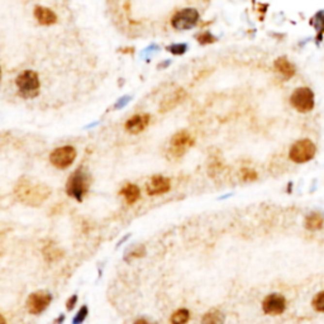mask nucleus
<instances>
[{
	"instance_id": "f257e3e1",
	"label": "nucleus",
	"mask_w": 324,
	"mask_h": 324,
	"mask_svg": "<svg viewBox=\"0 0 324 324\" xmlns=\"http://www.w3.org/2000/svg\"><path fill=\"white\" fill-rule=\"evenodd\" d=\"M14 195L23 204L28 207H39L49 199L51 189L43 182L31 178H22L14 188Z\"/></svg>"
},
{
	"instance_id": "f03ea898",
	"label": "nucleus",
	"mask_w": 324,
	"mask_h": 324,
	"mask_svg": "<svg viewBox=\"0 0 324 324\" xmlns=\"http://www.w3.org/2000/svg\"><path fill=\"white\" fill-rule=\"evenodd\" d=\"M89 186H90V176L86 171L79 169L68 178L67 184H66V193L68 196L81 201L85 194L88 193Z\"/></svg>"
},
{
	"instance_id": "7ed1b4c3",
	"label": "nucleus",
	"mask_w": 324,
	"mask_h": 324,
	"mask_svg": "<svg viewBox=\"0 0 324 324\" xmlns=\"http://www.w3.org/2000/svg\"><path fill=\"white\" fill-rule=\"evenodd\" d=\"M290 104L299 113H309L314 108V93L310 88H307V86L295 89L290 97Z\"/></svg>"
},
{
	"instance_id": "20e7f679",
	"label": "nucleus",
	"mask_w": 324,
	"mask_h": 324,
	"mask_svg": "<svg viewBox=\"0 0 324 324\" xmlns=\"http://www.w3.org/2000/svg\"><path fill=\"white\" fill-rule=\"evenodd\" d=\"M317 152V147L310 140H299L290 147L289 151V159L295 163H305V162L313 160Z\"/></svg>"
},
{
	"instance_id": "39448f33",
	"label": "nucleus",
	"mask_w": 324,
	"mask_h": 324,
	"mask_svg": "<svg viewBox=\"0 0 324 324\" xmlns=\"http://www.w3.org/2000/svg\"><path fill=\"white\" fill-rule=\"evenodd\" d=\"M194 145V137L188 132V130H180L172 136L170 141L169 155L174 159H178L185 155L190 147Z\"/></svg>"
},
{
	"instance_id": "423d86ee",
	"label": "nucleus",
	"mask_w": 324,
	"mask_h": 324,
	"mask_svg": "<svg viewBox=\"0 0 324 324\" xmlns=\"http://www.w3.org/2000/svg\"><path fill=\"white\" fill-rule=\"evenodd\" d=\"M16 86L19 89L20 94L24 97H33L37 95V90L39 88L38 75L34 71L26 70L16 78Z\"/></svg>"
},
{
	"instance_id": "0eeeda50",
	"label": "nucleus",
	"mask_w": 324,
	"mask_h": 324,
	"mask_svg": "<svg viewBox=\"0 0 324 324\" xmlns=\"http://www.w3.org/2000/svg\"><path fill=\"white\" fill-rule=\"evenodd\" d=\"M76 159V149L72 146H62L53 149L49 155V162L56 169H67Z\"/></svg>"
},
{
	"instance_id": "6e6552de",
	"label": "nucleus",
	"mask_w": 324,
	"mask_h": 324,
	"mask_svg": "<svg viewBox=\"0 0 324 324\" xmlns=\"http://www.w3.org/2000/svg\"><path fill=\"white\" fill-rule=\"evenodd\" d=\"M199 20V13L195 9L188 8L182 9L174 16L171 19L172 27L178 31H186L192 30L193 27L196 26Z\"/></svg>"
},
{
	"instance_id": "1a4fd4ad",
	"label": "nucleus",
	"mask_w": 324,
	"mask_h": 324,
	"mask_svg": "<svg viewBox=\"0 0 324 324\" xmlns=\"http://www.w3.org/2000/svg\"><path fill=\"white\" fill-rule=\"evenodd\" d=\"M52 302V295L46 290L32 292L27 299V309L31 314L38 315L47 309Z\"/></svg>"
},
{
	"instance_id": "9d476101",
	"label": "nucleus",
	"mask_w": 324,
	"mask_h": 324,
	"mask_svg": "<svg viewBox=\"0 0 324 324\" xmlns=\"http://www.w3.org/2000/svg\"><path fill=\"white\" fill-rule=\"evenodd\" d=\"M286 309V299L280 294L267 295L262 302L263 313L269 315H280Z\"/></svg>"
},
{
	"instance_id": "9b49d317",
	"label": "nucleus",
	"mask_w": 324,
	"mask_h": 324,
	"mask_svg": "<svg viewBox=\"0 0 324 324\" xmlns=\"http://www.w3.org/2000/svg\"><path fill=\"white\" fill-rule=\"evenodd\" d=\"M170 189H171L170 178H165V176L162 175L152 176L146 184V193L149 196L166 194L167 192H170Z\"/></svg>"
},
{
	"instance_id": "f8f14e48",
	"label": "nucleus",
	"mask_w": 324,
	"mask_h": 324,
	"mask_svg": "<svg viewBox=\"0 0 324 324\" xmlns=\"http://www.w3.org/2000/svg\"><path fill=\"white\" fill-rule=\"evenodd\" d=\"M149 119H151V117L148 114H137V115H133L132 118L127 120L124 127L132 134H138V133L146 130L147 126L149 124Z\"/></svg>"
},
{
	"instance_id": "ddd939ff",
	"label": "nucleus",
	"mask_w": 324,
	"mask_h": 324,
	"mask_svg": "<svg viewBox=\"0 0 324 324\" xmlns=\"http://www.w3.org/2000/svg\"><path fill=\"white\" fill-rule=\"evenodd\" d=\"M34 18L43 26H51L57 22V16L51 9L39 5L34 8Z\"/></svg>"
},
{
	"instance_id": "4468645a",
	"label": "nucleus",
	"mask_w": 324,
	"mask_h": 324,
	"mask_svg": "<svg viewBox=\"0 0 324 324\" xmlns=\"http://www.w3.org/2000/svg\"><path fill=\"white\" fill-rule=\"evenodd\" d=\"M184 97H185V91L182 90V89H178V90L174 91L171 95H169L165 100L162 101L160 112H161V113H165V112H169L171 111V109H174V108L184 99Z\"/></svg>"
},
{
	"instance_id": "2eb2a0df",
	"label": "nucleus",
	"mask_w": 324,
	"mask_h": 324,
	"mask_svg": "<svg viewBox=\"0 0 324 324\" xmlns=\"http://www.w3.org/2000/svg\"><path fill=\"white\" fill-rule=\"evenodd\" d=\"M274 66H275L276 71L282 75L285 79H292L295 75V71H296L295 66L286 57H279L275 61Z\"/></svg>"
},
{
	"instance_id": "dca6fc26",
	"label": "nucleus",
	"mask_w": 324,
	"mask_h": 324,
	"mask_svg": "<svg viewBox=\"0 0 324 324\" xmlns=\"http://www.w3.org/2000/svg\"><path fill=\"white\" fill-rule=\"evenodd\" d=\"M120 195L124 196L128 204H134L136 201L140 200L141 198V189L134 184H127L120 190Z\"/></svg>"
},
{
	"instance_id": "f3484780",
	"label": "nucleus",
	"mask_w": 324,
	"mask_h": 324,
	"mask_svg": "<svg viewBox=\"0 0 324 324\" xmlns=\"http://www.w3.org/2000/svg\"><path fill=\"white\" fill-rule=\"evenodd\" d=\"M224 322H226V315L223 314V311L218 309L207 311L201 318V324H224Z\"/></svg>"
},
{
	"instance_id": "a211bd4d",
	"label": "nucleus",
	"mask_w": 324,
	"mask_h": 324,
	"mask_svg": "<svg viewBox=\"0 0 324 324\" xmlns=\"http://www.w3.org/2000/svg\"><path fill=\"white\" fill-rule=\"evenodd\" d=\"M324 219L321 214L318 213H310L309 215H307L304 222L305 228L308 230H318L323 227Z\"/></svg>"
},
{
	"instance_id": "6ab92c4d",
	"label": "nucleus",
	"mask_w": 324,
	"mask_h": 324,
	"mask_svg": "<svg viewBox=\"0 0 324 324\" xmlns=\"http://www.w3.org/2000/svg\"><path fill=\"white\" fill-rule=\"evenodd\" d=\"M190 319V313L188 309H178L171 315V324H186Z\"/></svg>"
},
{
	"instance_id": "aec40b11",
	"label": "nucleus",
	"mask_w": 324,
	"mask_h": 324,
	"mask_svg": "<svg viewBox=\"0 0 324 324\" xmlns=\"http://www.w3.org/2000/svg\"><path fill=\"white\" fill-rule=\"evenodd\" d=\"M43 256L47 261H55V259H61L62 252L60 248H56V247H46L43 250Z\"/></svg>"
},
{
	"instance_id": "412c9836",
	"label": "nucleus",
	"mask_w": 324,
	"mask_h": 324,
	"mask_svg": "<svg viewBox=\"0 0 324 324\" xmlns=\"http://www.w3.org/2000/svg\"><path fill=\"white\" fill-rule=\"evenodd\" d=\"M311 20H313L311 23H313L315 31H317L318 33H324V10L318 12Z\"/></svg>"
},
{
	"instance_id": "4be33fe9",
	"label": "nucleus",
	"mask_w": 324,
	"mask_h": 324,
	"mask_svg": "<svg viewBox=\"0 0 324 324\" xmlns=\"http://www.w3.org/2000/svg\"><path fill=\"white\" fill-rule=\"evenodd\" d=\"M311 307H313L314 310L324 313V292H318L315 295L314 298H313V302H311Z\"/></svg>"
},
{
	"instance_id": "5701e85b",
	"label": "nucleus",
	"mask_w": 324,
	"mask_h": 324,
	"mask_svg": "<svg viewBox=\"0 0 324 324\" xmlns=\"http://www.w3.org/2000/svg\"><path fill=\"white\" fill-rule=\"evenodd\" d=\"M146 255V248L145 246H136L133 247L130 252L127 253L126 259H141Z\"/></svg>"
},
{
	"instance_id": "b1692460",
	"label": "nucleus",
	"mask_w": 324,
	"mask_h": 324,
	"mask_svg": "<svg viewBox=\"0 0 324 324\" xmlns=\"http://www.w3.org/2000/svg\"><path fill=\"white\" fill-rule=\"evenodd\" d=\"M241 178H242L243 181H253L257 178V172L252 169L244 167V169L241 170Z\"/></svg>"
},
{
	"instance_id": "393cba45",
	"label": "nucleus",
	"mask_w": 324,
	"mask_h": 324,
	"mask_svg": "<svg viewBox=\"0 0 324 324\" xmlns=\"http://www.w3.org/2000/svg\"><path fill=\"white\" fill-rule=\"evenodd\" d=\"M88 307H82V308L79 310V313L76 314V317L74 318V324H81L85 321V318L88 317Z\"/></svg>"
},
{
	"instance_id": "a878e982",
	"label": "nucleus",
	"mask_w": 324,
	"mask_h": 324,
	"mask_svg": "<svg viewBox=\"0 0 324 324\" xmlns=\"http://www.w3.org/2000/svg\"><path fill=\"white\" fill-rule=\"evenodd\" d=\"M214 37L211 36V33H208V32H205V33H203V34H200V36L198 37V41L200 43H203V45H205V43H211V42H214Z\"/></svg>"
},
{
	"instance_id": "bb28decb",
	"label": "nucleus",
	"mask_w": 324,
	"mask_h": 324,
	"mask_svg": "<svg viewBox=\"0 0 324 324\" xmlns=\"http://www.w3.org/2000/svg\"><path fill=\"white\" fill-rule=\"evenodd\" d=\"M186 49V46L185 45H174L171 47H169V51L175 53V55H182Z\"/></svg>"
},
{
	"instance_id": "cd10ccee",
	"label": "nucleus",
	"mask_w": 324,
	"mask_h": 324,
	"mask_svg": "<svg viewBox=\"0 0 324 324\" xmlns=\"http://www.w3.org/2000/svg\"><path fill=\"white\" fill-rule=\"evenodd\" d=\"M76 303H78V295H72L71 298H68L67 303H66V308H67V310H72L75 305H76Z\"/></svg>"
},
{
	"instance_id": "c85d7f7f",
	"label": "nucleus",
	"mask_w": 324,
	"mask_h": 324,
	"mask_svg": "<svg viewBox=\"0 0 324 324\" xmlns=\"http://www.w3.org/2000/svg\"><path fill=\"white\" fill-rule=\"evenodd\" d=\"M133 324H157V323L152 321H148V319H146V318H138V319H137V321Z\"/></svg>"
},
{
	"instance_id": "c756f323",
	"label": "nucleus",
	"mask_w": 324,
	"mask_h": 324,
	"mask_svg": "<svg viewBox=\"0 0 324 324\" xmlns=\"http://www.w3.org/2000/svg\"><path fill=\"white\" fill-rule=\"evenodd\" d=\"M0 321H1V324H5V318H4V315L0 317Z\"/></svg>"
}]
</instances>
